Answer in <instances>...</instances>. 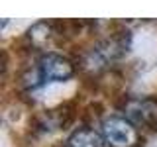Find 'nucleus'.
I'll list each match as a JSON object with an SVG mask.
<instances>
[{"instance_id": "f257e3e1", "label": "nucleus", "mask_w": 157, "mask_h": 147, "mask_svg": "<svg viewBox=\"0 0 157 147\" xmlns=\"http://www.w3.org/2000/svg\"><path fill=\"white\" fill-rule=\"evenodd\" d=\"M102 137L110 147H136L140 141L136 124L122 116H110L102 122Z\"/></svg>"}, {"instance_id": "f03ea898", "label": "nucleus", "mask_w": 157, "mask_h": 147, "mask_svg": "<svg viewBox=\"0 0 157 147\" xmlns=\"http://www.w3.org/2000/svg\"><path fill=\"white\" fill-rule=\"evenodd\" d=\"M126 118L136 126L157 127V100L151 96L132 98L126 104Z\"/></svg>"}, {"instance_id": "7ed1b4c3", "label": "nucleus", "mask_w": 157, "mask_h": 147, "mask_svg": "<svg viewBox=\"0 0 157 147\" xmlns=\"http://www.w3.org/2000/svg\"><path fill=\"white\" fill-rule=\"evenodd\" d=\"M39 77L43 81H67L75 75V67L67 57L59 55V53H45L39 59L37 65Z\"/></svg>"}, {"instance_id": "20e7f679", "label": "nucleus", "mask_w": 157, "mask_h": 147, "mask_svg": "<svg viewBox=\"0 0 157 147\" xmlns=\"http://www.w3.org/2000/svg\"><path fill=\"white\" fill-rule=\"evenodd\" d=\"M104 137L90 127H78L69 135L65 147H104Z\"/></svg>"}, {"instance_id": "39448f33", "label": "nucleus", "mask_w": 157, "mask_h": 147, "mask_svg": "<svg viewBox=\"0 0 157 147\" xmlns=\"http://www.w3.org/2000/svg\"><path fill=\"white\" fill-rule=\"evenodd\" d=\"M49 37H51V32H49V24H45V22H37L36 26L29 29V39H32L36 45L47 43Z\"/></svg>"}]
</instances>
